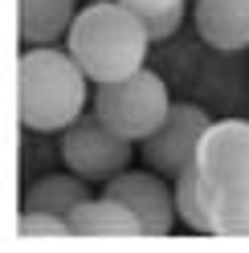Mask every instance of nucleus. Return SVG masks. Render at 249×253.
Wrapping results in <instances>:
<instances>
[{
  "label": "nucleus",
  "instance_id": "10",
  "mask_svg": "<svg viewBox=\"0 0 249 253\" xmlns=\"http://www.w3.org/2000/svg\"><path fill=\"white\" fill-rule=\"evenodd\" d=\"M74 17V0H21V41L29 49L53 45L57 37L70 33Z\"/></svg>",
  "mask_w": 249,
  "mask_h": 253
},
{
  "label": "nucleus",
  "instance_id": "12",
  "mask_svg": "<svg viewBox=\"0 0 249 253\" xmlns=\"http://www.w3.org/2000/svg\"><path fill=\"white\" fill-rule=\"evenodd\" d=\"M86 200H90V180L66 171V176H45V180H37V184L25 192V209L57 212V216L70 220V212L78 209V204H86Z\"/></svg>",
  "mask_w": 249,
  "mask_h": 253
},
{
  "label": "nucleus",
  "instance_id": "9",
  "mask_svg": "<svg viewBox=\"0 0 249 253\" xmlns=\"http://www.w3.org/2000/svg\"><path fill=\"white\" fill-rule=\"evenodd\" d=\"M70 233H82V237H106V233L135 237V233H143V225H139V216L123 200H115V196L94 200L90 196L86 204H78L70 212Z\"/></svg>",
  "mask_w": 249,
  "mask_h": 253
},
{
  "label": "nucleus",
  "instance_id": "15",
  "mask_svg": "<svg viewBox=\"0 0 249 253\" xmlns=\"http://www.w3.org/2000/svg\"><path fill=\"white\" fill-rule=\"evenodd\" d=\"M180 21H184V4H176V8H164V12H147V17H143V25H147V37H151V45H155V41L176 37Z\"/></svg>",
  "mask_w": 249,
  "mask_h": 253
},
{
  "label": "nucleus",
  "instance_id": "13",
  "mask_svg": "<svg viewBox=\"0 0 249 253\" xmlns=\"http://www.w3.org/2000/svg\"><path fill=\"white\" fill-rule=\"evenodd\" d=\"M212 225L216 237H249V184L212 196Z\"/></svg>",
  "mask_w": 249,
  "mask_h": 253
},
{
  "label": "nucleus",
  "instance_id": "3",
  "mask_svg": "<svg viewBox=\"0 0 249 253\" xmlns=\"http://www.w3.org/2000/svg\"><path fill=\"white\" fill-rule=\"evenodd\" d=\"M167 110H172L167 86L151 70H139L131 78L94 86V115L111 131H119L123 139H131V143H143L155 126L167 119Z\"/></svg>",
  "mask_w": 249,
  "mask_h": 253
},
{
  "label": "nucleus",
  "instance_id": "4",
  "mask_svg": "<svg viewBox=\"0 0 249 253\" xmlns=\"http://www.w3.org/2000/svg\"><path fill=\"white\" fill-rule=\"evenodd\" d=\"M131 139L111 131L98 115H82L61 135V164L90 184H106L131 168Z\"/></svg>",
  "mask_w": 249,
  "mask_h": 253
},
{
  "label": "nucleus",
  "instance_id": "6",
  "mask_svg": "<svg viewBox=\"0 0 249 253\" xmlns=\"http://www.w3.org/2000/svg\"><path fill=\"white\" fill-rule=\"evenodd\" d=\"M196 168L216 192L249 184V123L245 119H221L212 123L196 151Z\"/></svg>",
  "mask_w": 249,
  "mask_h": 253
},
{
  "label": "nucleus",
  "instance_id": "1",
  "mask_svg": "<svg viewBox=\"0 0 249 253\" xmlns=\"http://www.w3.org/2000/svg\"><path fill=\"white\" fill-rule=\"evenodd\" d=\"M147 45L151 37L143 17L123 0H98V4L82 8L66 33V49L94 86L139 74L147 61Z\"/></svg>",
  "mask_w": 249,
  "mask_h": 253
},
{
  "label": "nucleus",
  "instance_id": "16",
  "mask_svg": "<svg viewBox=\"0 0 249 253\" xmlns=\"http://www.w3.org/2000/svg\"><path fill=\"white\" fill-rule=\"evenodd\" d=\"M127 8H135L139 17H147V12H164V8H176V4H184V0H123Z\"/></svg>",
  "mask_w": 249,
  "mask_h": 253
},
{
  "label": "nucleus",
  "instance_id": "14",
  "mask_svg": "<svg viewBox=\"0 0 249 253\" xmlns=\"http://www.w3.org/2000/svg\"><path fill=\"white\" fill-rule=\"evenodd\" d=\"M21 233H25V237H61V233H70V220L57 216V212L25 209V212H21Z\"/></svg>",
  "mask_w": 249,
  "mask_h": 253
},
{
  "label": "nucleus",
  "instance_id": "11",
  "mask_svg": "<svg viewBox=\"0 0 249 253\" xmlns=\"http://www.w3.org/2000/svg\"><path fill=\"white\" fill-rule=\"evenodd\" d=\"M212 196H216V188L200 176L196 164H188L176 176V212H180V220L192 233H216V225H212Z\"/></svg>",
  "mask_w": 249,
  "mask_h": 253
},
{
  "label": "nucleus",
  "instance_id": "7",
  "mask_svg": "<svg viewBox=\"0 0 249 253\" xmlns=\"http://www.w3.org/2000/svg\"><path fill=\"white\" fill-rule=\"evenodd\" d=\"M164 180L167 176H160V171H119L115 180H106V196L127 204V209L139 216L143 233L164 237L167 229H172V220L180 216L176 212V192Z\"/></svg>",
  "mask_w": 249,
  "mask_h": 253
},
{
  "label": "nucleus",
  "instance_id": "8",
  "mask_svg": "<svg viewBox=\"0 0 249 253\" xmlns=\"http://www.w3.org/2000/svg\"><path fill=\"white\" fill-rule=\"evenodd\" d=\"M196 33L212 49H249V0H196Z\"/></svg>",
  "mask_w": 249,
  "mask_h": 253
},
{
  "label": "nucleus",
  "instance_id": "5",
  "mask_svg": "<svg viewBox=\"0 0 249 253\" xmlns=\"http://www.w3.org/2000/svg\"><path fill=\"white\" fill-rule=\"evenodd\" d=\"M208 115L192 102H172L167 119L155 126V131L143 139V164L160 176L176 180L188 164H196V151H200V139L208 131Z\"/></svg>",
  "mask_w": 249,
  "mask_h": 253
},
{
  "label": "nucleus",
  "instance_id": "2",
  "mask_svg": "<svg viewBox=\"0 0 249 253\" xmlns=\"http://www.w3.org/2000/svg\"><path fill=\"white\" fill-rule=\"evenodd\" d=\"M86 70L70 49L33 45L17 66V110L29 131H66L82 119V106L94 102L86 90Z\"/></svg>",
  "mask_w": 249,
  "mask_h": 253
}]
</instances>
